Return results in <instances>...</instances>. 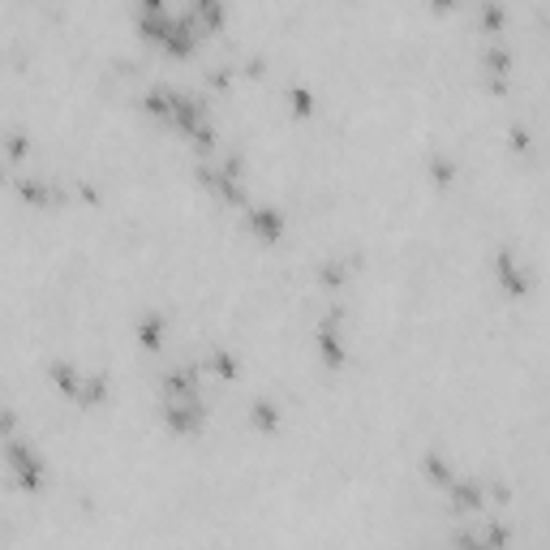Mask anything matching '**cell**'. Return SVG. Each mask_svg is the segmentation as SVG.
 Here are the masks:
<instances>
[{
    "instance_id": "cell-1",
    "label": "cell",
    "mask_w": 550,
    "mask_h": 550,
    "mask_svg": "<svg viewBox=\"0 0 550 550\" xmlns=\"http://www.w3.org/2000/svg\"><path fill=\"white\" fill-rule=\"evenodd\" d=\"M499 275H503V284L512 288V293H521V288H525V271L512 263V254H503V258H499Z\"/></svg>"
},
{
    "instance_id": "cell-2",
    "label": "cell",
    "mask_w": 550,
    "mask_h": 550,
    "mask_svg": "<svg viewBox=\"0 0 550 550\" xmlns=\"http://www.w3.org/2000/svg\"><path fill=\"white\" fill-rule=\"evenodd\" d=\"M193 413H198V409H168V422H172L176 430H193V422H198Z\"/></svg>"
},
{
    "instance_id": "cell-3",
    "label": "cell",
    "mask_w": 550,
    "mask_h": 550,
    "mask_svg": "<svg viewBox=\"0 0 550 550\" xmlns=\"http://www.w3.org/2000/svg\"><path fill=\"white\" fill-rule=\"evenodd\" d=\"M486 64H490L494 77H503V69H507V52H503V47H490V52H486Z\"/></svg>"
},
{
    "instance_id": "cell-4",
    "label": "cell",
    "mask_w": 550,
    "mask_h": 550,
    "mask_svg": "<svg viewBox=\"0 0 550 550\" xmlns=\"http://www.w3.org/2000/svg\"><path fill=\"white\" fill-rule=\"evenodd\" d=\"M318 344H322V352H327V361H339V348H335V335H331V327H322Z\"/></svg>"
},
{
    "instance_id": "cell-5",
    "label": "cell",
    "mask_w": 550,
    "mask_h": 550,
    "mask_svg": "<svg viewBox=\"0 0 550 550\" xmlns=\"http://www.w3.org/2000/svg\"><path fill=\"white\" fill-rule=\"evenodd\" d=\"M254 422H258V426H271V422H275L271 404H254Z\"/></svg>"
}]
</instances>
